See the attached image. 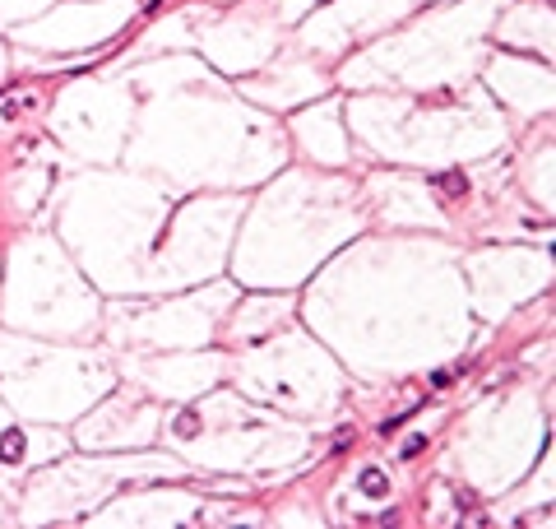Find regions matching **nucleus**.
Here are the masks:
<instances>
[{
	"instance_id": "obj_2",
	"label": "nucleus",
	"mask_w": 556,
	"mask_h": 529,
	"mask_svg": "<svg viewBox=\"0 0 556 529\" xmlns=\"http://www.w3.org/2000/svg\"><path fill=\"white\" fill-rule=\"evenodd\" d=\"M357 488H362L366 497H385V492H389V478H385L380 469H366V473H362V483H357Z\"/></svg>"
},
{
	"instance_id": "obj_3",
	"label": "nucleus",
	"mask_w": 556,
	"mask_h": 529,
	"mask_svg": "<svg viewBox=\"0 0 556 529\" xmlns=\"http://www.w3.org/2000/svg\"><path fill=\"white\" fill-rule=\"evenodd\" d=\"M441 186L450 191V196H463V191H468V181H463L459 172H445V176H441Z\"/></svg>"
},
{
	"instance_id": "obj_4",
	"label": "nucleus",
	"mask_w": 556,
	"mask_h": 529,
	"mask_svg": "<svg viewBox=\"0 0 556 529\" xmlns=\"http://www.w3.org/2000/svg\"><path fill=\"white\" fill-rule=\"evenodd\" d=\"M422 446H426V436H413V441L403 446V460H413V455H422Z\"/></svg>"
},
{
	"instance_id": "obj_1",
	"label": "nucleus",
	"mask_w": 556,
	"mask_h": 529,
	"mask_svg": "<svg viewBox=\"0 0 556 529\" xmlns=\"http://www.w3.org/2000/svg\"><path fill=\"white\" fill-rule=\"evenodd\" d=\"M19 455H23V432H19V427L0 432V460H10V465H14Z\"/></svg>"
}]
</instances>
